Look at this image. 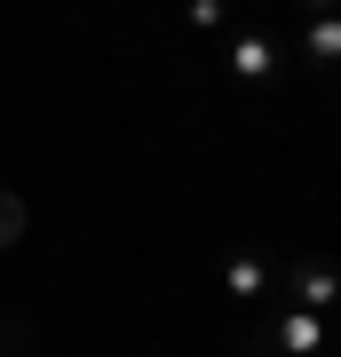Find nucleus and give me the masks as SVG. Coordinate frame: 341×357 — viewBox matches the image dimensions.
<instances>
[{
	"instance_id": "1",
	"label": "nucleus",
	"mask_w": 341,
	"mask_h": 357,
	"mask_svg": "<svg viewBox=\"0 0 341 357\" xmlns=\"http://www.w3.org/2000/svg\"><path fill=\"white\" fill-rule=\"evenodd\" d=\"M24 238V191H0V246Z\"/></svg>"
}]
</instances>
